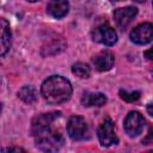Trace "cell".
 <instances>
[{
    "instance_id": "1",
    "label": "cell",
    "mask_w": 153,
    "mask_h": 153,
    "mask_svg": "<svg viewBox=\"0 0 153 153\" xmlns=\"http://www.w3.org/2000/svg\"><path fill=\"white\" fill-rule=\"evenodd\" d=\"M60 112L41 114L32 121L31 131L36 140V146L44 152H55L60 149L63 139L60 133L51 129L53 122L60 116Z\"/></svg>"
},
{
    "instance_id": "2",
    "label": "cell",
    "mask_w": 153,
    "mask_h": 153,
    "mask_svg": "<svg viewBox=\"0 0 153 153\" xmlns=\"http://www.w3.org/2000/svg\"><path fill=\"white\" fill-rule=\"evenodd\" d=\"M71 82L60 75H53L45 79L41 86L43 98L51 104H60L67 102L72 96Z\"/></svg>"
},
{
    "instance_id": "3",
    "label": "cell",
    "mask_w": 153,
    "mask_h": 153,
    "mask_svg": "<svg viewBox=\"0 0 153 153\" xmlns=\"http://www.w3.org/2000/svg\"><path fill=\"white\" fill-rule=\"evenodd\" d=\"M88 133V127L86 121L81 116H72L67 123V134L74 141H80L86 139Z\"/></svg>"
},
{
    "instance_id": "4",
    "label": "cell",
    "mask_w": 153,
    "mask_h": 153,
    "mask_svg": "<svg viewBox=\"0 0 153 153\" xmlns=\"http://www.w3.org/2000/svg\"><path fill=\"white\" fill-rule=\"evenodd\" d=\"M98 139H99L100 145L104 147H109V146L116 145L118 142V139L115 133L114 122L109 117H106L100 123V126L98 128Z\"/></svg>"
},
{
    "instance_id": "5",
    "label": "cell",
    "mask_w": 153,
    "mask_h": 153,
    "mask_svg": "<svg viewBox=\"0 0 153 153\" xmlns=\"http://www.w3.org/2000/svg\"><path fill=\"white\" fill-rule=\"evenodd\" d=\"M143 127H145V118L140 112L130 111L127 115L124 120V130L130 137H134L141 134V131L143 130Z\"/></svg>"
},
{
    "instance_id": "6",
    "label": "cell",
    "mask_w": 153,
    "mask_h": 153,
    "mask_svg": "<svg viewBox=\"0 0 153 153\" xmlns=\"http://www.w3.org/2000/svg\"><path fill=\"white\" fill-rule=\"evenodd\" d=\"M92 37H93V41L102 43L104 45H114L117 41V35L114 27H111L108 24H103L96 27L92 32Z\"/></svg>"
},
{
    "instance_id": "7",
    "label": "cell",
    "mask_w": 153,
    "mask_h": 153,
    "mask_svg": "<svg viewBox=\"0 0 153 153\" xmlns=\"http://www.w3.org/2000/svg\"><path fill=\"white\" fill-rule=\"evenodd\" d=\"M131 42L136 44H147L153 39V25L151 23H141L130 32Z\"/></svg>"
},
{
    "instance_id": "8",
    "label": "cell",
    "mask_w": 153,
    "mask_h": 153,
    "mask_svg": "<svg viewBox=\"0 0 153 153\" xmlns=\"http://www.w3.org/2000/svg\"><path fill=\"white\" fill-rule=\"evenodd\" d=\"M136 14H137V8L136 7L127 6V7L117 8L114 12V18H115V22H116L117 26L121 27V29H124L130 24V22L134 19V17Z\"/></svg>"
},
{
    "instance_id": "9",
    "label": "cell",
    "mask_w": 153,
    "mask_h": 153,
    "mask_svg": "<svg viewBox=\"0 0 153 153\" xmlns=\"http://www.w3.org/2000/svg\"><path fill=\"white\" fill-rule=\"evenodd\" d=\"M114 62H115V57L112 53L109 50H103L93 57V63L99 72H106L111 69V67L114 66Z\"/></svg>"
},
{
    "instance_id": "10",
    "label": "cell",
    "mask_w": 153,
    "mask_h": 153,
    "mask_svg": "<svg viewBox=\"0 0 153 153\" xmlns=\"http://www.w3.org/2000/svg\"><path fill=\"white\" fill-rule=\"evenodd\" d=\"M69 5L67 0H50L47 6V12L51 17L59 19L68 13Z\"/></svg>"
},
{
    "instance_id": "11",
    "label": "cell",
    "mask_w": 153,
    "mask_h": 153,
    "mask_svg": "<svg viewBox=\"0 0 153 153\" xmlns=\"http://www.w3.org/2000/svg\"><path fill=\"white\" fill-rule=\"evenodd\" d=\"M106 103V97L100 92H87L81 98V104L84 106H102Z\"/></svg>"
},
{
    "instance_id": "12",
    "label": "cell",
    "mask_w": 153,
    "mask_h": 153,
    "mask_svg": "<svg viewBox=\"0 0 153 153\" xmlns=\"http://www.w3.org/2000/svg\"><path fill=\"white\" fill-rule=\"evenodd\" d=\"M11 47V30H10V24L5 18L1 19V49L0 54L1 56H5L6 53L10 50Z\"/></svg>"
},
{
    "instance_id": "13",
    "label": "cell",
    "mask_w": 153,
    "mask_h": 153,
    "mask_svg": "<svg viewBox=\"0 0 153 153\" xmlns=\"http://www.w3.org/2000/svg\"><path fill=\"white\" fill-rule=\"evenodd\" d=\"M18 97L24 103L31 104L37 100V92L32 86H23L18 92Z\"/></svg>"
},
{
    "instance_id": "14",
    "label": "cell",
    "mask_w": 153,
    "mask_h": 153,
    "mask_svg": "<svg viewBox=\"0 0 153 153\" xmlns=\"http://www.w3.org/2000/svg\"><path fill=\"white\" fill-rule=\"evenodd\" d=\"M72 73L79 78H88L90 74H91V68L87 63H84V62H78V63H74L72 66Z\"/></svg>"
},
{
    "instance_id": "15",
    "label": "cell",
    "mask_w": 153,
    "mask_h": 153,
    "mask_svg": "<svg viewBox=\"0 0 153 153\" xmlns=\"http://www.w3.org/2000/svg\"><path fill=\"white\" fill-rule=\"evenodd\" d=\"M120 96H121V98H122L123 100L131 103V102H135V100H137V99L140 98V92H139V91L128 92V91H126V90H121V91H120Z\"/></svg>"
},
{
    "instance_id": "16",
    "label": "cell",
    "mask_w": 153,
    "mask_h": 153,
    "mask_svg": "<svg viewBox=\"0 0 153 153\" xmlns=\"http://www.w3.org/2000/svg\"><path fill=\"white\" fill-rule=\"evenodd\" d=\"M2 152H24L23 148H19V147H7V148H4Z\"/></svg>"
},
{
    "instance_id": "17",
    "label": "cell",
    "mask_w": 153,
    "mask_h": 153,
    "mask_svg": "<svg viewBox=\"0 0 153 153\" xmlns=\"http://www.w3.org/2000/svg\"><path fill=\"white\" fill-rule=\"evenodd\" d=\"M143 55H145L146 59H148V60H153V48L146 50V51L143 53Z\"/></svg>"
},
{
    "instance_id": "18",
    "label": "cell",
    "mask_w": 153,
    "mask_h": 153,
    "mask_svg": "<svg viewBox=\"0 0 153 153\" xmlns=\"http://www.w3.org/2000/svg\"><path fill=\"white\" fill-rule=\"evenodd\" d=\"M147 112L153 117V104H148L147 105Z\"/></svg>"
},
{
    "instance_id": "19",
    "label": "cell",
    "mask_w": 153,
    "mask_h": 153,
    "mask_svg": "<svg viewBox=\"0 0 153 153\" xmlns=\"http://www.w3.org/2000/svg\"><path fill=\"white\" fill-rule=\"evenodd\" d=\"M133 1H135V2H140V4H141V2H145L146 0H133Z\"/></svg>"
},
{
    "instance_id": "20",
    "label": "cell",
    "mask_w": 153,
    "mask_h": 153,
    "mask_svg": "<svg viewBox=\"0 0 153 153\" xmlns=\"http://www.w3.org/2000/svg\"><path fill=\"white\" fill-rule=\"evenodd\" d=\"M27 1H30V2H36V1H39V0H27Z\"/></svg>"
}]
</instances>
